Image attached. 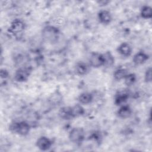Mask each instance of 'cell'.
Masks as SVG:
<instances>
[{"label": "cell", "mask_w": 152, "mask_h": 152, "mask_svg": "<svg viewBox=\"0 0 152 152\" xmlns=\"http://www.w3.org/2000/svg\"><path fill=\"white\" fill-rule=\"evenodd\" d=\"M52 145V140L47 137L42 136L39 137L36 142V147L42 151H47L50 148Z\"/></svg>", "instance_id": "7"}, {"label": "cell", "mask_w": 152, "mask_h": 152, "mask_svg": "<svg viewBox=\"0 0 152 152\" xmlns=\"http://www.w3.org/2000/svg\"><path fill=\"white\" fill-rule=\"evenodd\" d=\"M71 107H72V112L74 118L83 115L85 112L84 109L81 104H77Z\"/></svg>", "instance_id": "19"}, {"label": "cell", "mask_w": 152, "mask_h": 152, "mask_svg": "<svg viewBox=\"0 0 152 152\" xmlns=\"http://www.w3.org/2000/svg\"><path fill=\"white\" fill-rule=\"evenodd\" d=\"M104 58V66L110 67L115 62V58L110 51H107L103 53Z\"/></svg>", "instance_id": "16"}, {"label": "cell", "mask_w": 152, "mask_h": 152, "mask_svg": "<svg viewBox=\"0 0 152 152\" xmlns=\"http://www.w3.org/2000/svg\"><path fill=\"white\" fill-rule=\"evenodd\" d=\"M117 50L118 53H120L121 55L125 57H128L131 55L132 49L131 45L129 43L124 42L119 45V46L118 47Z\"/></svg>", "instance_id": "13"}, {"label": "cell", "mask_w": 152, "mask_h": 152, "mask_svg": "<svg viewBox=\"0 0 152 152\" xmlns=\"http://www.w3.org/2000/svg\"><path fill=\"white\" fill-rule=\"evenodd\" d=\"M59 116L64 120H69L73 119V115L71 106H64L60 108L58 112Z\"/></svg>", "instance_id": "10"}, {"label": "cell", "mask_w": 152, "mask_h": 152, "mask_svg": "<svg viewBox=\"0 0 152 152\" xmlns=\"http://www.w3.org/2000/svg\"><path fill=\"white\" fill-rule=\"evenodd\" d=\"M144 80L147 83H151L152 80V69L151 67H149L147 69L145 75H144Z\"/></svg>", "instance_id": "21"}, {"label": "cell", "mask_w": 152, "mask_h": 152, "mask_svg": "<svg viewBox=\"0 0 152 152\" xmlns=\"http://www.w3.org/2000/svg\"><path fill=\"white\" fill-rule=\"evenodd\" d=\"M86 133L83 128L74 127L69 133V139L70 141L74 144H80L82 142L85 138Z\"/></svg>", "instance_id": "3"}, {"label": "cell", "mask_w": 152, "mask_h": 152, "mask_svg": "<svg viewBox=\"0 0 152 152\" xmlns=\"http://www.w3.org/2000/svg\"><path fill=\"white\" fill-rule=\"evenodd\" d=\"M32 69L28 66H21L16 70L14 74V79L20 83L25 82L28 80L31 75Z\"/></svg>", "instance_id": "4"}, {"label": "cell", "mask_w": 152, "mask_h": 152, "mask_svg": "<svg viewBox=\"0 0 152 152\" xmlns=\"http://www.w3.org/2000/svg\"><path fill=\"white\" fill-rule=\"evenodd\" d=\"M116 114L118 116L122 119H126L129 117L132 114V109L128 105L123 104L121 105L119 109L118 110Z\"/></svg>", "instance_id": "12"}, {"label": "cell", "mask_w": 152, "mask_h": 152, "mask_svg": "<svg viewBox=\"0 0 152 152\" xmlns=\"http://www.w3.org/2000/svg\"><path fill=\"white\" fill-rule=\"evenodd\" d=\"M89 65L93 68H99L104 65L103 53L93 52L89 58Z\"/></svg>", "instance_id": "5"}, {"label": "cell", "mask_w": 152, "mask_h": 152, "mask_svg": "<svg viewBox=\"0 0 152 152\" xmlns=\"http://www.w3.org/2000/svg\"><path fill=\"white\" fill-rule=\"evenodd\" d=\"M93 100V96L91 93L84 92L80 94L78 97V102L83 104H88Z\"/></svg>", "instance_id": "15"}, {"label": "cell", "mask_w": 152, "mask_h": 152, "mask_svg": "<svg viewBox=\"0 0 152 152\" xmlns=\"http://www.w3.org/2000/svg\"><path fill=\"white\" fill-rule=\"evenodd\" d=\"M60 32L59 29L53 26H46L42 31V39L50 43H56L59 37Z\"/></svg>", "instance_id": "1"}, {"label": "cell", "mask_w": 152, "mask_h": 152, "mask_svg": "<svg viewBox=\"0 0 152 152\" xmlns=\"http://www.w3.org/2000/svg\"><path fill=\"white\" fill-rule=\"evenodd\" d=\"M128 71L125 68H118L116 69L113 73V77L117 81L124 80L128 74Z\"/></svg>", "instance_id": "18"}, {"label": "cell", "mask_w": 152, "mask_h": 152, "mask_svg": "<svg viewBox=\"0 0 152 152\" xmlns=\"http://www.w3.org/2000/svg\"><path fill=\"white\" fill-rule=\"evenodd\" d=\"M136 75L134 73H128L124 78V83L127 86H132L136 81Z\"/></svg>", "instance_id": "20"}, {"label": "cell", "mask_w": 152, "mask_h": 152, "mask_svg": "<svg viewBox=\"0 0 152 152\" xmlns=\"http://www.w3.org/2000/svg\"><path fill=\"white\" fill-rule=\"evenodd\" d=\"M140 14L142 18L149 19L152 17V8L148 5H144L140 11Z\"/></svg>", "instance_id": "17"}, {"label": "cell", "mask_w": 152, "mask_h": 152, "mask_svg": "<svg viewBox=\"0 0 152 152\" xmlns=\"http://www.w3.org/2000/svg\"><path fill=\"white\" fill-rule=\"evenodd\" d=\"M10 129L15 134L21 136H25L29 133L30 130V125L27 122L21 121L12 124L10 125Z\"/></svg>", "instance_id": "2"}, {"label": "cell", "mask_w": 152, "mask_h": 152, "mask_svg": "<svg viewBox=\"0 0 152 152\" xmlns=\"http://www.w3.org/2000/svg\"><path fill=\"white\" fill-rule=\"evenodd\" d=\"M129 94L126 90H121L118 91L114 97V103L116 106L123 105L128 99Z\"/></svg>", "instance_id": "8"}, {"label": "cell", "mask_w": 152, "mask_h": 152, "mask_svg": "<svg viewBox=\"0 0 152 152\" xmlns=\"http://www.w3.org/2000/svg\"><path fill=\"white\" fill-rule=\"evenodd\" d=\"M149 58V56L144 52L140 51L134 55L132 61L134 64L140 65L144 64Z\"/></svg>", "instance_id": "11"}, {"label": "cell", "mask_w": 152, "mask_h": 152, "mask_svg": "<svg viewBox=\"0 0 152 152\" xmlns=\"http://www.w3.org/2000/svg\"><path fill=\"white\" fill-rule=\"evenodd\" d=\"M90 70V65L84 62H77L75 66L76 73L80 75H86Z\"/></svg>", "instance_id": "14"}, {"label": "cell", "mask_w": 152, "mask_h": 152, "mask_svg": "<svg viewBox=\"0 0 152 152\" xmlns=\"http://www.w3.org/2000/svg\"><path fill=\"white\" fill-rule=\"evenodd\" d=\"M25 27V23L23 21L20 19H15L11 23L9 27V31L10 33L16 35L21 33L24 30Z\"/></svg>", "instance_id": "6"}, {"label": "cell", "mask_w": 152, "mask_h": 152, "mask_svg": "<svg viewBox=\"0 0 152 152\" xmlns=\"http://www.w3.org/2000/svg\"><path fill=\"white\" fill-rule=\"evenodd\" d=\"M97 18L100 23L103 24H109L112 20V16L111 13L106 10H100L97 14Z\"/></svg>", "instance_id": "9"}, {"label": "cell", "mask_w": 152, "mask_h": 152, "mask_svg": "<svg viewBox=\"0 0 152 152\" xmlns=\"http://www.w3.org/2000/svg\"><path fill=\"white\" fill-rule=\"evenodd\" d=\"M8 77V72L5 69H2L1 70V77L2 78H5Z\"/></svg>", "instance_id": "22"}]
</instances>
